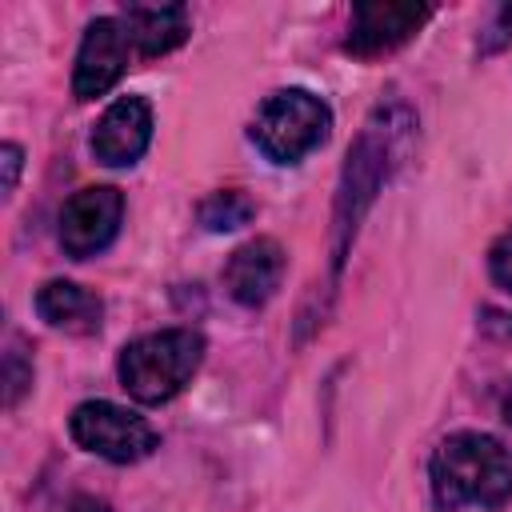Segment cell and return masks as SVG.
Returning a JSON list of instances; mask_svg holds the SVG:
<instances>
[{
    "label": "cell",
    "instance_id": "obj_17",
    "mask_svg": "<svg viewBox=\"0 0 512 512\" xmlns=\"http://www.w3.org/2000/svg\"><path fill=\"white\" fill-rule=\"evenodd\" d=\"M20 148L16 144H4V152H0V164H4V192H12L16 188V176H20Z\"/></svg>",
    "mask_w": 512,
    "mask_h": 512
},
{
    "label": "cell",
    "instance_id": "obj_9",
    "mask_svg": "<svg viewBox=\"0 0 512 512\" xmlns=\"http://www.w3.org/2000/svg\"><path fill=\"white\" fill-rule=\"evenodd\" d=\"M152 140V108L144 96H120L92 128V156L108 168H128Z\"/></svg>",
    "mask_w": 512,
    "mask_h": 512
},
{
    "label": "cell",
    "instance_id": "obj_16",
    "mask_svg": "<svg viewBox=\"0 0 512 512\" xmlns=\"http://www.w3.org/2000/svg\"><path fill=\"white\" fill-rule=\"evenodd\" d=\"M504 44H512V0L496 8L492 24H488V32H484V40H480V52H496V48H504Z\"/></svg>",
    "mask_w": 512,
    "mask_h": 512
},
{
    "label": "cell",
    "instance_id": "obj_18",
    "mask_svg": "<svg viewBox=\"0 0 512 512\" xmlns=\"http://www.w3.org/2000/svg\"><path fill=\"white\" fill-rule=\"evenodd\" d=\"M60 512H112L104 500H96V496H72Z\"/></svg>",
    "mask_w": 512,
    "mask_h": 512
},
{
    "label": "cell",
    "instance_id": "obj_14",
    "mask_svg": "<svg viewBox=\"0 0 512 512\" xmlns=\"http://www.w3.org/2000/svg\"><path fill=\"white\" fill-rule=\"evenodd\" d=\"M28 388H32V360H28L24 348L12 340L8 352H4V404L16 408Z\"/></svg>",
    "mask_w": 512,
    "mask_h": 512
},
{
    "label": "cell",
    "instance_id": "obj_15",
    "mask_svg": "<svg viewBox=\"0 0 512 512\" xmlns=\"http://www.w3.org/2000/svg\"><path fill=\"white\" fill-rule=\"evenodd\" d=\"M488 272L504 292H512V228L488 248Z\"/></svg>",
    "mask_w": 512,
    "mask_h": 512
},
{
    "label": "cell",
    "instance_id": "obj_10",
    "mask_svg": "<svg viewBox=\"0 0 512 512\" xmlns=\"http://www.w3.org/2000/svg\"><path fill=\"white\" fill-rule=\"evenodd\" d=\"M280 280H284V248L272 236H256V240L240 244L224 264V288L244 308L268 304L276 296Z\"/></svg>",
    "mask_w": 512,
    "mask_h": 512
},
{
    "label": "cell",
    "instance_id": "obj_19",
    "mask_svg": "<svg viewBox=\"0 0 512 512\" xmlns=\"http://www.w3.org/2000/svg\"><path fill=\"white\" fill-rule=\"evenodd\" d=\"M504 420L512 424V388H508V396H504Z\"/></svg>",
    "mask_w": 512,
    "mask_h": 512
},
{
    "label": "cell",
    "instance_id": "obj_5",
    "mask_svg": "<svg viewBox=\"0 0 512 512\" xmlns=\"http://www.w3.org/2000/svg\"><path fill=\"white\" fill-rule=\"evenodd\" d=\"M68 432L84 452L104 456L112 464H136L156 448V428L132 408H120L112 400L76 404L68 416Z\"/></svg>",
    "mask_w": 512,
    "mask_h": 512
},
{
    "label": "cell",
    "instance_id": "obj_8",
    "mask_svg": "<svg viewBox=\"0 0 512 512\" xmlns=\"http://www.w3.org/2000/svg\"><path fill=\"white\" fill-rule=\"evenodd\" d=\"M432 16V8L424 4H356L352 8V32L344 40V48L360 60L384 56L392 48H400L404 40H412L420 32V24Z\"/></svg>",
    "mask_w": 512,
    "mask_h": 512
},
{
    "label": "cell",
    "instance_id": "obj_13",
    "mask_svg": "<svg viewBox=\"0 0 512 512\" xmlns=\"http://www.w3.org/2000/svg\"><path fill=\"white\" fill-rule=\"evenodd\" d=\"M256 216V204L236 192V188H224V192H212L204 204H200V224L208 232H232L240 224H248Z\"/></svg>",
    "mask_w": 512,
    "mask_h": 512
},
{
    "label": "cell",
    "instance_id": "obj_3",
    "mask_svg": "<svg viewBox=\"0 0 512 512\" xmlns=\"http://www.w3.org/2000/svg\"><path fill=\"white\" fill-rule=\"evenodd\" d=\"M332 132V112L308 88L272 92L252 120V140L272 164H300Z\"/></svg>",
    "mask_w": 512,
    "mask_h": 512
},
{
    "label": "cell",
    "instance_id": "obj_11",
    "mask_svg": "<svg viewBox=\"0 0 512 512\" xmlns=\"http://www.w3.org/2000/svg\"><path fill=\"white\" fill-rule=\"evenodd\" d=\"M128 40L140 56H164L188 40V8L184 4H128L124 8Z\"/></svg>",
    "mask_w": 512,
    "mask_h": 512
},
{
    "label": "cell",
    "instance_id": "obj_2",
    "mask_svg": "<svg viewBox=\"0 0 512 512\" xmlns=\"http://www.w3.org/2000/svg\"><path fill=\"white\" fill-rule=\"evenodd\" d=\"M204 360V336L192 328H164L148 332L120 352V384L140 404H164L172 400L200 368Z\"/></svg>",
    "mask_w": 512,
    "mask_h": 512
},
{
    "label": "cell",
    "instance_id": "obj_1",
    "mask_svg": "<svg viewBox=\"0 0 512 512\" xmlns=\"http://www.w3.org/2000/svg\"><path fill=\"white\" fill-rule=\"evenodd\" d=\"M432 496L440 508H500L512 496V448L484 432H452L432 452Z\"/></svg>",
    "mask_w": 512,
    "mask_h": 512
},
{
    "label": "cell",
    "instance_id": "obj_7",
    "mask_svg": "<svg viewBox=\"0 0 512 512\" xmlns=\"http://www.w3.org/2000/svg\"><path fill=\"white\" fill-rule=\"evenodd\" d=\"M128 68V28L116 16H96L84 28L80 52H76V72H72V96L76 100H96L104 96Z\"/></svg>",
    "mask_w": 512,
    "mask_h": 512
},
{
    "label": "cell",
    "instance_id": "obj_4",
    "mask_svg": "<svg viewBox=\"0 0 512 512\" xmlns=\"http://www.w3.org/2000/svg\"><path fill=\"white\" fill-rule=\"evenodd\" d=\"M392 140H396V124H392V108H380L360 140L348 148V164H344V180H340V196H336V268L344 260V244L356 232L364 208L372 204L380 180L388 176V156H392Z\"/></svg>",
    "mask_w": 512,
    "mask_h": 512
},
{
    "label": "cell",
    "instance_id": "obj_6",
    "mask_svg": "<svg viewBox=\"0 0 512 512\" xmlns=\"http://www.w3.org/2000/svg\"><path fill=\"white\" fill-rule=\"evenodd\" d=\"M120 220H124V196L116 188L108 184L80 188L60 208V248L72 260H88L116 240Z\"/></svg>",
    "mask_w": 512,
    "mask_h": 512
},
{
    "label": "cell",
    "instance_id": "obj_12",
    "mask_svg": "<svg viewBox=\"0 0 512 512\" xmlns=\"http://www.w3.org/2000/svg\"><path fill=\"white\" fill-rule=\"evenodd\" d=\"M36 312L44 324L52 328H64V332H76V336H88L100 328V316H104V304L96 292L72 284V280H48L40 292H36Z\"/></svg>",
    "mask_w": 512,
    "mask_h": 512
}]
</instances>
